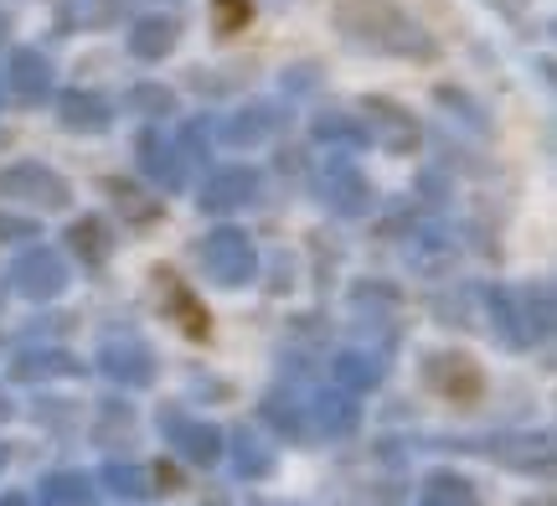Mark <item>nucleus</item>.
I'll list each match as a JSON object with an SVG mask.
<instances>
[{
  "label": "nucleus",
  "instance_id": "1",
  "mask_svg": "<svg viewBox=\"0 0 557 506\" xmlns=\"http://www.w3.org/2000/svg\"><path fill=\"white\" fill-rule=\"evenodd\" d=\"M248 21V0H218V26L222 32H233Z\"/></svg>",
  "mask_w": 557,
  "mask_h": 506
}]
</instances>
